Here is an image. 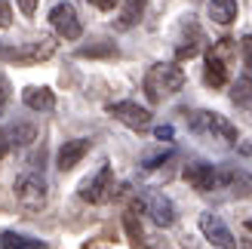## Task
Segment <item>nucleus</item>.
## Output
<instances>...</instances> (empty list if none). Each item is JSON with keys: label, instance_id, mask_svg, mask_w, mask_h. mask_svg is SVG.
<instances>
[{"label": "nucleus", "instance_id": "obj_1", "mask_svg": "<svg viewBox=\"0 0 252 249\" xmlns=\"http://www.w3.org/2000/svg\"><path fill=\"white\" fill-rule=\"evenodd\" d=\"M185 86V71L175 62H157L145 74V93L151 102H163V98L175 95Z\"/></svg>", "mask_w": 252, "mask_h": 249}, {"label": "nucleus", "instance_id": "obj_2", "mask_svg": "<svg viewBox=\"0 0 252 249\" xmlns=\"http://www.w3.org/2000/svg\"><path fill=\"white\" fill-rule=\"evenodd\" d=\"M234 56H237V43L228 40V37L209 46V53H206V71H203L206 86H212V90L228 86V80H231V59Z\"/></svg>", "mask_w": 252, "mask_h": 249}, {"label": "nucleus", "instance_id": "obj_3", "mask_svg": "<svg viewBox=\"0 0 252 249\" xmlns=\"http://www.w3.org/2000/svg\"><path fill=\"white\" fill-rule=\"evenodd\" d=\"M12 194H16V203L22 209H28V213H40V209L46 206L49 200V188H46V179L40 176V172H22V176L16 179V185H12Z\"/></svg>", "mask_w": 252, "mask_h": 249}, {"label": "nucleus", "instance_id": "obj_4", "mask_svg": "<svg viewBox=\"0 0 252 249\" xmlns=\"http://www.w3.org/2000/svg\"><path fill=\"white\" fill-rule=\"evenodd\" d=\"M188 129L197 135H209V139H221L228 145H237V126L228 117L216 114V111H191L188 114Z\"/></svg>", "mask_w": 252, "mask_h": 249}, {"label": "nucleus", "instance_id": "obj_5", "mask_svg": "<svg viewBox=\"0 0 252 249\" xmlns=\"http://www.w3.org/2000/svg\"><path fill=\"white\" fill-rule=\"evenodd\" d=\"M56 53V40L53 37H40V40L22 43V46H3L0 43V59L16 62V65H37V62H46Z\"/></svg>", "mask_w": 252, "mask_h": 249}, {"label": "nucleus", "instance_id": "obj_6", "mask_svg": "<svg viewBox=\"0 0 252 249\" xmlns=\"http://www.w3.org/2000/svg\"><path fill=\"white\" fill-rule=\"evenodd\" d=\"M111 197H114V172H111V166H98V172L93 179H86L80 185V200L86 203H108Z\"/></svg>", "mask_w": 252, "mask_h": 249}, {"label": "nucleus", "instance_id": "obj_7", "mask_svg": "<svg viewBox=\"0 0 252 249\" xmlns=\"http://www.w3.org/2000/svg\"><path fill=\"white\" fill-rule=\"evenodd\" d=\"M49 25H53V31L59 37H65V40H80V34H83L77 9H74L71 3H65V0L49 9Z\"/></svg>", "mask_w": 252, "mask_h": 249}, {"label": "nucleus", "instance_id": "obj_8", "mask_svg": "<svg viewBox=\"0 0 252 249\" xmlns=\"http://www.w3.org/2000/svg\"><path fill=\"white\" fill-rule=\"evenodd\" d=\"M200 231H203V237L216 249H240V243L234 240L231 228L224 225L221 216H216V213H203V216H200Z\"/></svg>", "mask_w": 252, "mask_h": 249}, {"label": "nucleus", "instance_id": "obj_9", "mask_svg": "<svg viewBox=\"0 0 252 249\" xmlns=\"http://www.w3.org/2000/svg\"><path fill=\"white\" fill-rule=\"evenodd\" d=\"M108 114L117 117L129 129H148L151 126V111L142 108L138 102H114V105H108Z\"/></svg>", "mask_w": 252, "mask_h": 249}, {"label": "nucleus", "instance_id": "obj_10", "mask_svg": "<svg viewBox=\"0 0 252 249\" xmlns=\"http://www.w3.org/2000/svg\"><path fill=\"white\" fill-rule=\"evenodd\" d=\"M182 176H185V182L191 185L194 191H200V194L219 191V166H212V163H188Z\"/></svg>", "mask_w": 252, "mask_h": 249}, {"label": "nucleus", "instance_id": "obj_11", "mask_svg": "<svg viewBox=\"0 0 252 249\" xmlns=\"http://www.w3.org/2000/svg\"><path fill=\"white\" fill-rule=\"evenodd\" d=\"M142 209H145L151 218H154V225H160V228H169L172 221H175V203L169 200L166 194H160V191H151V194L145 197Z\"/></svg>", "mask_w": 252, "mask_h": 249}, {"label": "nucleus", "instance_id": "obj_12", "mask_svg": "<svg viewBox=\"0 0 252 249\" xmlns=\"http://www.w3.org/2000/svg\"><path fill=\"white\" fill-rule=\"evenodd\" d=\"M219 191H231L237 197H249L252 194V176L234 166H219Z\"/></svg>", "mask_w": 252, "mask_h": 249}, {"label": "nucleus", "instance_id": "obj_13", "mask_svg": "<svg viewBox=\"0 0 252 249\" xmlns=\"http://www.w3.org/2000/svg\"><path fill=\"white\" fill-rule=\"evenodd\" d=\"M90 148H93V142H90V139H71V142H65V145L59 148V157H56L59 169H62V172L74 169V166H77L86 154H90Z\"/></svg>", "mask_w": 252, "mask_h": 249}, {"label": "nucleus", "instance_id": "obj_14", "mask_svg": "<svg viewBox=\"0 0 252 249\" xmlns=\"http://www.w3.org/2000/svg\"><path fill=\"white\" fill-rule=\"evenodd\" d=\"M22 102L31 111H53L56 108V93L49 90V86H25Z\"/></svg>", "mask_w": 252, "mask_h": 249}, {"label": "nucleus", "instance_id": "obj_15", "mask_svg": "<svg viewBox=\"0 0 252 249\" xmlns=\"http://www.w3.org/2000/svg\"><path fill=\"white\" fill-rule=\"evenodd\" d=\"M145 6H148V0H126L120 16H117V28L126 31V28H132V25H138L145 16Z\"/></svg>", "mask_w": 252, "mask_h": 249}, {"label": "nucleus", "instance_id": "obj_16", "mask_svg": "<svg viewBox=\"0 0 252 249\" xmlns=\"http://www.w3.org/2000/svg\"><path fill=\"white\" fill-rule=\"evenodd\" d=\"M0 249H46V243L37 240V237H28V234L3 231L0 234Z\"/></svg>", "mask_w": 252, "mask_h": 249}, {"label": "nucleus", "instance_id": "obj_17", "mask_svg": "<svg viewBox=\"0 0 252 249\" xmlns=\"http://www.w3.org/2000/svg\"><path fill=\"white\" fill-rule=\"evenodd\" d=\"M209 19L219 25L237 22V0H209Z\"/></svg>", "mask_w": 252, "mask_h": 249}, {"label": "nucleus", "instance_id": "obj_18", "mask_svg": "<svg viewBox=\"0 0 252 249\" xmlns=\"http://www.w3.org/2000/svg\"><path fill=\"white\" fill-rule=\"evenodd\" d=\"M200 46H203V31L194 25V28H191V37L185 34L182 40H179V46H175V59H194V56L200 53Z\"/></svg>", "mask_w": 252, "mask_h": 249}, {"label": "nucleus", "instance_id": "obj_19", "mask_svg": "<svg viewBox=\"0 0 252 249\" xmlns=\"http://www.w3.org/2000/svg\"><path fill=\"white\" fill-rule=\"evenodd\" d=\"M34 139H37V129L31 126V123H16V126H9V132H6L9 148H25V145H31Z\"/></svg>", "mask_w": 252, "mask_h": 249}, {"label": "nucleus", "instance_id": "obj_20", "mask_svg": "<svg viewBox=\"0 0 252 249\" xmlns=\"http://www.w3.org/2000/svg\"><path fill=\"white\" fill-rule=\"evenodd\" d=\"M234 102L237 105H249V98H252V80L249 77H240V80H237L234 83Z\"/></svg>", "mask_w": 252, "mask_h": 249}, {"label": "nucleus", "instance_id": "obj_21", "mask_svg": "<svg viewBox=\"0 0 252 249\" xmlns=\"http://www.w3.org/2000/svg\"><path fill=\"white\" fill-rule=\"evenodd\" d=\"M240 56H243V77L252 80V34H246L243 40H240Z\"/></svg>", "mask_w": 252, "mask_h": 249}, {"label": "nucleus", "instance_id": "obj_22", "mask_svg": "<svg viewBox=\"0 0 252 249\" xmlns=\"http://www.w3.org/2000/svg\"><path fill=\"white\" fill-rule=\"evenodd\" d=\"M9 22H12V9H9V3L0 0V28H6Z\"/></svg>", "mask_w": 252, "mask_h": 249}, {"label": "nucleus", "instance_id": "obj_23", "mask_svg": "<svg viewBox=\"0 0 252 249\" xmlns=\"http://www.w3.org/2000/svg\"><path fill=\"white\" fill-rule=\"evenodd\" d=\"M37 3H40V0H19V9L25 12V16H34V12H37Z\"/></svg>", "mask_w": 252, "mask_h": 249}, {"label": "nucleus", "instance_id": "obj_24", "mask_svg": "<svg viewBox=\"0 0 252 249\" xmlns=\"http://www.w3.org/2000/svg\"><path fill=\"white\" fill-rule=\"evenodd\" d=\"M90 3H93L95 9H102V12H111V9L120 3V0H90Z\"/></svg>", "mask_w": 252, "mask_h": 249}, {"label": "nucleus", "instance_id": "obj_25", "mask_svg": "<svg viewBox=\"0 0 252 249\" xmlns=\"http://www.w3.org/2000/svg\"><path fill=\"white\" fill-rule=\"evenodd\" d=\"M154 135H157V142H172V135H175V132H172V126H157Z\"/></svg>", "mask_w": 252, "mask_h": 249}, {"label": "nucleus", "instance_id": "obj_26", "mask_svg": "<svg viewBox=\"0 0 252 249\" xmlns=\"http://www.w3.org/2000/svg\"><path fill=\"white\" fill-rule=\"evenodd\" d=\"M9 93H12V90H9V80L3 77V74H0V105H3L6 98H9Z\"/></svg>", "mask_w": 252, "mask_h": 249}, {"label": "nucleus", "instance_id": "obj_27", "mask_svg": "<svg viewBox=\"0 0 252 249\" xmlns=\"http://www.w3.org/2000/svg\"><path fill=\"white\" fill-rule=\"evenodd\" d=\"M6 151H9V142H6V132H0V160L6 157Z\"/></svg>", "mask_w": 252, "mask_h": 249}, {"label": "nucleus", "instance_id": "obj_28", "mask_svg": "<svg viewBox=\"0 0 252 249\" xmlns=\"http://www.w3.org/2000/svg\"><path fill=\"white\" fill-rule=\"evenodd\" d=\"M240 154H243V157H252V142H243V145H240Z\"/></svg>", "mask_w": 252, "mask_h": 249}, {"label": "nucleus", "instance_id": "obj_29", "mask_svg": "<svg viewBox=\"0 0 252 249\" xmlns=\"http://www.w3.org/2000/svg\"><path fill=\"white\" fill-rule=\"evenodd\" d=\"M240 249H252V240H246V243H240Z\"/></svg>", "mask_w": 252, "mask_h": 249}, {"label": "nucleus", "instance_id": "obj_30", "mask_svg": "<svg viewBox=\"0 0 252 249\" xmlns=\"http://www.w3.org/2000/svg\"><path fill=\"white\" fill-rule=\"evenodd\" d=\"M246 228H249V231H252V218H249V221H246Z\"/></svg>", "mask_w": 252, "mask_h": 249}]
</instances>
